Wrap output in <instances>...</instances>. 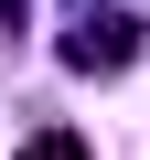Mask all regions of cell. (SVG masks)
Returning a JSON list of instances; mask_svg holds the SVG:
<instances>
[{"mask_svg": "<svg viewBox=\"0 0 150 160\" xmlns=\"http://www.w3.org/2000/svg\"><path fill=\"white\" fill-rule=\"evenodd\" d=\"M129 53H139V22L129 11H86V22L64 32V64L75 75H129Z\"/></svg>", "mask_w": 150, "mask_h": 160, "instance_id": "1", "label": "cell"}, {"mask_svg": "<svg viewBox=\"0 0 150 160\" xmlns=\"http://www.w3.org/2000/svg\"><path fill=\"white\" fill-rule=\"evenodd\" d=\"M11 160H86V139H75V128H32Z\"/></svg>", "mask_w": 150, "mask_h": 160, "instance_id": "2", "label": "cell"}, {"mask_svg": "<svg viewBox=\"0 0 150 160\" xmlns=\"http://www.w3.org/2000/svg\"><path fill=\"white\" fill-rule=\"evenodd\" d=\"M22 11H32V0H0V22H22Z\"/></svg>", "mask_w": 150, "mask_h": 160, "instance_id": "3", "label": "cell"}, {"mask_svg": "<svg viewBox=\"0 0 150 160\" xmlns=\"http://www.w3.org/2000/svg\"><path fill=\"white\" fill-rule=\"evenodd\" d=\"M86 11H97V0H86Z\"/></svg>", "mask_w": 150, "mask_h": 160, "instance_id": "4", "label": "cell"}]
</instances>
